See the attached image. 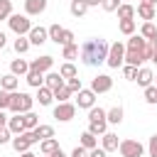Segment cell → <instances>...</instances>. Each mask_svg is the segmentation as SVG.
Here are the masks:
<instances>
[{"instance_id": "6da1fadb", "label": "cell", "mask_w": 157, "mask_h": 157, "mask_svg": "<svg viewBox=\"0 0 157 157\" xmlns=\"http://www.w3.org/2000/svg\"><path fill=\"white\" fill-rule=\"evenodd\" d=\"M108 42L105 39H86L81 47H78V56L86 66H98V64H105V56H108Z\"/></svg>"}, {"instance_id": "7a4b0ae2", "label": "cell", "mask_w": 157, "mask_h": 157, "mask_svg": "<svg viewBox=\"0 0 157 157\" xmlns=\"http://www.w3.org/2000/svg\"><path fill=\"white\" fill-rule=\"evenodd\" d=\"M150 44H147V39H142L140 34H132L130 39H128V44H125V64L128 66H142V61H147L150 59Z\"/></svg>"}, {"instance_id": "3957f363", "label": "cell", "mask_w": 157, "mask_h": 157, "mask_svg": "<svg viewBox=\"0 0 157 157\" xmlns=\"http://www.w3.org/2000/svg\"><path fill=\"white\" fill-rule=\"evenodd\" d=\"M32 105H34V98H32L29 93H22V91H12V93H10V108H7V110H12V115L29 113Z\"/></svg>"}, {"instance_id": "277c9868", "label": "cell", "mask_w": 157, "mask_h": 157, "mask_svg": "<svg viewBox=\"0 0 157 157\" xmlns=\"http://www.w3.org/2000/svg\"><path fill=\"white\" fill-rule=\"evenodd\" d=\"M7 25H10V29L17 34V37H27L29 34V29H32V22H29V17L27 15H10L7 17Z\"/></svg>"}, {"instance_id": "5b68a950", "label": "cell", "mask_w": 157, "mask_h": 157, "mask_svg": "<svg viewBox=\"0 0 157 157\" xmlns=\"http://www.w3.org/2000/svg\"><path fill=\"white\" fill-rule=\"evenodd\" d=\"M105 64H108L110 69H118V66L125 64V44H123V42H113V44L108 47Z\"/></svg>"}, {"instance_id": "8992f818", "label": "cell", "mask_w": 157, "mask_h": 157, "mask_svg": "<svg viewBox=\"0 0 157 157\" xmlns=\"http://www.w3.org/2000/svg\"><path fill=\"white\" fill-rule=\"evenodd\" d=\"M10 142H12L15 152H17V155H22V152H27V150H29V147L37 142V137H34V132H32V130H25L22 135H15Z\"/></svg>"}, {"instance_id": "52a82bcc", "label": "cell", "mask_w": 157, "mask_h": 157, "mask_svg": "<svg viewBox=\"0 0 157 157\" xmlns=\"http://www.w3.org/2000/svg\"><path fill=\"white\" fill-rule=\"evenodd\" d=\"M118 152H120L123 157H142V155H145V147H142V142H137V140H123V142L118 145Z\"/></svg>"}, {"instance_id": "ba28073f", "label": "cell", "mask_w": 157, "mask_h": 157, "mask_svg": "<svg viewBox=\"0 0 157 157\" xmlns=\"http://www.w3.org/2000/svg\"><path fill=\"white\" fill-rule=\"evenodd\" d=\"M113 88V78L108 76V74H98V76H93L91 78V91L98 96V93H108Z\"/></svg>"}, {"instance_id": "9c48e42d", "label": "cell", "mask_w": 157, "mask_h": 157, "mask_svg": "<svg viewBox=\"0 0 157 157\" xmlns=\"http://www.w3.org/2000/svg\"><path fill=\"white\" fill-rule=\"evenodd\" d=\"M52 66H54V56H49V54L37 56V59H32V61H29V71H39V74L52 71Z\"/></svg>"}, {"instance_id": "30bf717a", "label": "cell", "mask_w": 157, "mask_h": 157, "mask_svg": "<svg viewBox=\"0 0 157 157\" xmlns=\"http://www.w3.org/2000/svg\"><path fill=\"white\" fill-rule=\"evenodd\" d=\"M74 115H76V105H74V103H56V105H54V118H56V120L66 123V120H71Z\"/></svg>"}, {"instance_id": "8fae6325", "label": "cell", "mask_w": 157, "mask_h": 157, "mask_svg": "<svg viewBox=\"0 0 157 157\" xmlns=\"http://www.w3.org/2000/svg\"><path fill=\"white\" fill-rule=\"evenodd\" d=\"M76 105H78V108H86V110L93 108V105H96V93H93L91 88H81V91L76 93Z\"/></svg>"}, {"instance_id": "7c38bea8", "label": "cell", "mask_w": 157, "mask_h": 157, "mask_svg": "<svg viewBox=\"0 0 157 157\" xmlns=\"http://www.w3.org/2000/svg\"><path fill=\"white\" fill-rule=\"evenodd\" d=\"M135 81H137V86L147 88V86H152V81H155V71H152V69H147V66H140V69H137Z\"/></svg>"}, {"instance_id": "4fadbf2b", "label": "cell", "mask_w": 157, "mask_h": 157, "mask_svg": "<svg viewBox=\"0 0 157 157\" xmlns=\"http://www.w3.org/2000/svg\"><path fill=\"white\" fill-rule=\"evenodd\" d=\"M44 86L54 93L56 88H61V86H64V78L59 76V71H47V74H44Z\"/></svg>"}, {"instance_id": "5bb4252c", "label": "cell", "mask_w": 157, "mask_h": 157, "mask_svg": "<svg viewBox=\"0 0 157 157\" xmlns=\"http://www.w3.org/2000/svg\"><path fill=\"white\" fill-rule=\"evenodd\" d=\"M27 39H29V44H44L47 39H49V34H47V29L44 27H32L29 29V34H27Z\"/></svg>"}, {"instance_id": "9a60e30c", "label": "cell", "mask_w": 157, "mask_h": 157, "mask_svg": "<svg viewBox=\"0 0 157 157\" xmlns=\"http://www.w3.org/2000/svg\"><path fill=\"white\" fill-rule=\"evenodd\" d=\"M47 10V0H25V12L29 15H42Z\"/></svg>"}, {"instance_id": "2e32d148", "label": "cell", "mask_w": 157, "mask_h": 157, "mask_svg": "<svg viewBox=\"0 0 157 157\" xmlns=\"http://www.w3.org/2000/svg\"><path fill=\"white\" fill-rule=\"evenodd\" d=\"M118 145H120V140H118V135H115V132H105V135H101V147H103L105 152L118 150Z\"/></svg>"}, {"instance_id": "e0dca14e", "label": "cell", "mask_w": 157, "mask_h": 157, "mask_svg": "<svg viewBox=\"0 0 157 157\" xmlns=\"http://www.w3.org/2000/svg\"><path fill=\"white\" fill-rule=\"evenodd\" d=\"M17 83H20V78H17L15 74H5V76H0V88L7 91V93L17 91Z\"/></svg>"}, {"instance_id": "ac0fdd59", "label": "cell", "mask_w": 157, "mask_h": 157, "mask_svg": "<svg viewBox=\"0 0 157 157\" xmlns=\"http://www.w3.org/2000/svg\"><path fill=\"white\" fill-rule=\"evenodd\" d=\"M29 71V61H25V59H12V64H10V74H15V76H25Z\"/></svg>"}, {"instance_id": "d6986e66", "label": "cell", "mask_w": 157, "mask_h": 157, "mask_svg": "<svg viewBox=\"0 0 157 157\" xmlns=\"http://www.w3.org/2000/svg\"><path fill=\"white\" fill-rule=\"evenodd\" d=\"M32 132H34L37 142H42V140H49V137H54V128H52V125H42V123H39V125H37V128H34Z\"/></svg>"}, {"instance_id": "ffe728a7", "label": "cell", "mask_w": 157, "mask_h": 157, "mask_svg": "<svg viewBox=\"0 0 157 157\" xmlns=\"http://www.w3.org/2000/svg\"><path fill=\"white\" fill-rule=\"evenodd\" d=\"M135 15H140L145 22H152V20H155V7H152V5H145V2H140V5L135 7Z\"/></svg>"}, {"instance_id": "44dd1931", "label": "cell", "mask_w": 157, "mask_h": 157, "mask_svg": "<svg viewBox=\"0 0 157 157\" xmlns=\"http://www.w3.org/2000/svg\"><path fill=\"white\" fill-rule=\"evenodd\" d=\"M34 101H39V105H52L54 93H52L47 86H39V88H37V98H34Z\"/></svg>"}, {"instance_id": "7402d4cb", "label": "cell", "mask_w": 157, "mask_h": 157, "mask_svg": "<svg viewBox=\"0 0 157 157\" xmlns=\"http://www.w3.org/2000/svg\"><path fill=\"white\" fill-rule=\"evenodd\" d=\"M105 120H108L110 125H120V123H123V108H120V105H113L110 110H105Z\"/></svg>"}, {"instance_id": "603a6c76", "label": "cell", "mask_w": 157, "mask_h": 157, "mask_svg": "<svg viewBox=\"0 0 157 157\" xmlns=\"http://www.w3.org/2000/svg\"><path fill=\"white\" fill-rule=\"evenodd\" d=\"M7 130H10L12 135H22V132H25L22 115H12V118H7Z\"/></svg>"}, {"instance_id": "cb8c5ba5", "label": "cell", "mask_w": 157, "mask_h": 157, "mask_svg": "<svg viewBox=\"0 0 157 157\" xmlns=\"http://www.w3.org/2000/svg\"><path fill=\"white\" fill-rule=\"evenodd\" d=\"M59 76H61L64 81H69V78H74V76H78V71H76V66H74L71 61H64V64L59 66Z\"/></svg>"}, {"instance_id": "d4e9b609", "label": "cell", "mask_w": 157, "mask_h": 157, "mask_svg": "<svg viewBox=\"0 0 157 157\" xmlns=\"http://www.w3.org/2000/svg\"><path fill=\"white\" fill-rule=\"evenodd\" d=\"M39 150H42V155H54V152L61 150V147H59L56 137H49V140H42V142H39Z\"/></svg>"}, {"instance_id": "484cf974", "label": "cell", "mask_w": 157, "mask_h": 157, "mask_svg": "<svg viewBox=\"0 0 157 157\" xmlns=\"http://www.w3.org/2000/svg\"><path fill=\"white\" fill-rule=\"evenodd\" d=\"M25 78H27V83H29L32 88L44 86V74H39V71H27V74H25Z\"/></svg>"}, {"instance_id": "4316f807", "label": "cell", "mask_w": 157, "mask_h": 157, "mask_svg": "<svg viewBox=\"0 0 157 157\" xmlns=\"http://www.w3.org/2000/svg\"><path fill=\"white\" fill-rule=\"evenodd\" d=\"M22 125H25V130H34L37 125H39V115L37 113H22Z\"/></svg>"}, {"instance_id": "83f0119b", "label": "cell", "mask_w": 157, "mask_h": 157, "mask_svg": "<svg viewBox=\"0 0 157 157\" xmlns=\"http://www.w3.org/2000/svg\"><path fill=\"white\" fill-rule=\"evenodd\" d=\"M88 132L91 135H105L108 132V120H98V123H88Z\"/></svg>"}, {"instance_id": "f1b7e54d", "label": "cell", "mask_w": 157, "mask_h": 157, "mask_svg": "<svg viewBox=\"0 0 157 157\" xmlns=\"http://www.w3.org/2000/svg\"><path fill=\"white\" fill-rule=\"evenodd\" d=\"M115 12H118V20H132V17H135V7L128 5V2H123Z\"/></svg>"}, {"instance_id": "f546056e", "label": "cell", "mask_w": 157, "mask_h": 157, "mask_svg": "<svg viewBox=\"0 0 157 157\" xmlns=\"http://www.w3.org/2000/svg\"><path fill=\"white\" fill-rule=\"evenodd\" d=\"M81 147H83V150H93V147H98V137L91 135V132L86 130V132L81 135Z\"/></svg>"}, {"instance_id": "4dcf8cb0", "label": "cell", "mask_w": 157, "mask_h": 157, "mask_svg": "<svg viewBox=\"0 0 157 157\" xmlns=\"http://www.w3.org/2000/svg\"><path fill=\"white\" fill-rule=\"evenodd\" d=\"M140 37H142V39H147V42H150V39H155V37H157V27H155V22H145V25H142V29H140Z\"/></svg>"}, {"instance_id": "1f68e13d", "label": "cell", "mask_w": 157, "mask_h": 157, "mask_svg": "<svg viewBox=\"0 0 157 157\" xmlns=\"http://www.w3.org/2000/svg\"><path fill=\"white\" fill-rule=\"evenodd\" d=\"M69 10H71V15H74V17H83V15H86V10H88V5H86L83 0H71V7H69Z\"/></svg>"}, {"instance_id": "d6a6232c", "label": "cell", "mask_w": 157, "mask_h": 157, "mask_svg": "<svg viewBox=\"0 0 157 157\" xmlns=\"http://www.w3.org/2000/svg\"><path fill=\"white\" fill-rule=\"evenodd\" d=\"M98 120H105V110L103 108H88V123H98Z\"/></svg>"}, {"instance_id": "836d02e7", "label": "cell", "mask_w": 157, "mask_h": 157, "mask_svg": "<svg viewBox=\"0 0 157 157\" xmlns=\"http://www.w3.org/2000/svg\"><path fill=\"white\" fill-rule=\"evenodd\" d=\"M120 32L125 37H132L135 34V20H120Z\"/></svg>"}, {"instance_id": "e575fe53", "label": "cell", "mask_w": 157, "mask_h": 157, "mask_svg": "<svg viewBox=\"0 0 157 157\" xmlns=\"http://www.w3.org/2000/svg\"><path fill=\"white\" fill-rule=\"evenodd\" d=\"M12 47H15V52H17V54H25V52H27L32 44H29V39H27V37H17Z\"/></svg>"}, {"instance_id": "d590c367", "label": "cell", "mask_w": 157, "mask_h": 157, "mask_svg": "<svg viewBox=\"0 0 157 157\" xmlns=\"http://www.w3.org/2000/svg\"><path fill=\"white\" fill-rule=\"evenodd\" d=\"M61 56H64L66 61L76 59V56H78V44H66V47H64V52H61Z\"/></svg>"}, {"instance_id": "8d00e7d4", "label": "cell", "mask_w": 157, "mask_h": 157, "mask_svg": "<svg viewBox=\"0 0 157 157\" xmlns=\"http://www.w3.org/2000/svg\"><path fill=\"white\" fill-rule=\"evenodd\" d=\"M69 98H71V91H69L66 86H61V88L54 91V101H59V103H69Z\"/></svg>"}, {"instance_id": "74e56055", "label": "cell", "mask_w": 157, "mask_h": 157, "mask_svg": "<svg viewBox=\"0 0 157 157\" xmlns=\"http://www.w3.org/2000/svg\"><path fill=\"white\" fill-rule=\"evenodd\" d=\"M61 32H64V27H59V25H52V27H47V34H49V39H52V42H56V44H59V39H61Z\"/></svg>"}, {"instance_id": "f35d334b", "label": "cell", "mask_w": 157, "mask_h": 157, "mask_svg": "<svg viewBox=\"0 0 157 157\" xmlns=\"http://www.w3.org/2000/svg\"><path fill=\"white\" fill-rule=\"evenodd\" d=\"M145 103H150V105L157 103V86H155V83L145 88Z\"/></svg>"}, {"instance_id": "ab89813d", "label": "cell", "mask_w": 157, "mask_h": 157, "mask_svg": "<svg viewBox=\"0 0 157 157\" xmlns=\"http://www.w3.org/2000/svg\"><path fill=\"white\" fill-rule=\"evenodd\" d=\"M12 15V0H0V20H7Z\"/></svg>"}, {"instance_id": "60d3db41", "label": "cell", "mask_w": 157, "mask_h": 157, "mask_svg": "<svg viewBox=\"0 0 157 157\" xmlns=\"http://www.w3.org/2000/svg\"><path fill=\"white\" fill-rule=\"evenodd\" d=\"M64 86L71 91V93H78L81 91V78L78 76H74V78H69V81H64Z\"/></svg>"}, {"instance_id": "b9f144b4", "label": "cell", "mask_w": 157, "mask_h": 157, "mask_svg": "<svg viewBox=\"0 0 157 157\" xmlns=\"http://www.w3.org/2000/svg\"><path fill=\"white\" fill-rule=\"evenodd\" d=\"M120 5H123L120 0H101V7H103L105 12H115V10L120 7Z\"/></svg>"}, {"instance_id": "7bdbcfd3", "label": "cell", "mask_w": 157, "mask_h": 157, "mask_svg": "<svg viewBox=\"0 0 157 157\" xmlns=\"http://www.w3.org/2000/svg\"><path fill=\"white\" fill-rule=\"evenodd\" d=\"M123 76H125L128 81H135V76H137V66H128V64H123Z\"/></svg>"}, {"instance_id": "ee69618b", "label": "cell", "mask_w": 157, "mask_h": 157, "mask_svg": "<svg viewBox=\"0 0 157 157\" xmlns=\"http://www.w3.org/2000/svg\"><path fill=\"white\" fill-rule=\"evenodd\" d=\"M59 44H61V47H66V44H74V32H71V29H64V32H61V39H59Z\"/></svg>"}, {"instance_id": "f6af8a7d", "label": "cell", "mask_w": 157, "mask_h": 157, "mask_svg": "<svg viewBox=\"0 0 157 157\" xmlns=\"http://www.w3.org/2000/svg\"><path fill=\"white\" fill-rule=\"evenodd\" d=\"M10 140H12V132L7 130V125H5V128H0V145H7Z\"/></svg>"}, {"instance_id": "bcb514c9", "label": "cell", "mask_w": 157, "mask_h": 157, "mask_svg": "<svg viewBox=\"0 0 157 157\" xmlns=\"http://www.w3.org/2000/svg\"><path fill=\"white\" fill-rule=\"evenodd\" d=\"M5 108H10V93L0 88V110H5Z\"/></svg>"}, {"instance_id": "7dc6e473", "label": "cell", "mask_w": 157, "mask_h": 157, "mask_svg": "<svg viewBox=\"0 0 157 157\" xmlns=\"http://www.w3.org/2000/svg\"><path fill=\"white\" fill-rule=\"evenodd\" d=\"M147 152H150V157H157V135L150 137V142H147Z\"/></svg>"}, {"instance_id": "c3c4849f", "label": "cell", "mask_w": 157, "mask_h": 157, "mask_svg": "<svg viewBox=\"0 0 157 157\" xmlns=\"http://www.w3.org/2000/svg\"><path fill=\"white\" fill-rule=\"evenodd\" d=\"M88 157H108V152L103 147H93V150H88Z\"/></svg>"}, {"instance_id": "681fc988", "label": "cell", "mask_w": 157, "mask_h": 157, "mask_svg": "<svg viewBox=\"0 0 157 157\" xmlns=\"http://www.w3.org/2000/svg\"><path fill=\"white\" fill-rule=\"evenodd\" d=\"M71 157H88V150H83V147L78 145V147H74V152H71Z\"/></svg>"}, {"instance_id": "f907efd6", "label": "cell", "mask_w": 157, "mask_h": 157, "mask_svg": "<svg viewBox=\"0 0 157 157\" xmlns=\"http://www.w3.org/2000/svg\"><path fill=\"white\" fill-rule=\"evenodd\" d=\"M5 125H7V115L0 110V128H5Z\"/></svg>"}, {"instance_id": "816d5d0a", "label": "cell", "mask_w": 157, "mask_h": 157, "mask_svg": "<svg viewBox=\"0 0 157 157\" xmlns=\"http://www.w3.org/2000/svg\"><path fill=\"white\" fill-rule=\"evenodd\" d=\"M7 44V37H5V32H0V49Z\"/></svg>"}, {"instance_id": "f5cc1de1", "label": "cell", "mask_w": 157, "mask_h": 157, "mask_svg": "<svg viewBox=\"0 0 157 157\" xmlns=\"http://www.w3.org/2000/svg\"><path fill=\"white\" fill-rule=\"evenodd\" d=\"M88 7H96V5H101V0H83Z\"/></svg>"}, {"instance_id": "db71d44e", "label": "cell", "mask_w": 157, "mask_h": 157, "mask_svg": "<svg viewBox=\"0 0 157 157\" xmlns=\"http://www.w3.org/2000/svg\"><path fill=\"white\" fill-rule=\"evenodd\" d=\"M44 157H66V155H64V152H61V150H56V152H54V155H44Z\"/></svg>"}, {"instance_id": "11a10c76", "label": "cell", "mask_w": 157, "mask_h": 157, "mask_svg": "<svg viewBox=\"0 0 157 157\" xmlns=\"http://www.w3.org/2000/svg\"><path fill=\"white\" fill-rule=\"evenodd\" d=\"M20 157H37V155H34V152H29V150H27V152H22V155H20Z\"/></svg>"}, {"instance_id": "9f6ffc18", "label": "cell", "mask_w": 157, "mask_h": 157, "mask_svg": "<svg viewBox=\"0 0 157 157\" xmlns=\"http://www.w3.org/2000/svg\"><path fill=\"white\" fill-rule=\"evenodd\" d=\"M142 2H145V5H152V7L157 5V0H142Z\"/></svg>"}, {"instance_id": "6f0895ef", "label": "cell", "mask_w": 157, "mask_h": 157, "mask_svg": "<svg viewBox=\"0 0 157 157\" xmlns=\"http://www.w3.org/2000/svg\"><path fill=\"white\" fill-rule=\"evenodd\" d=\"M152 83H155V86H157V74H155V81H152Z\"/></svg>"}, {"instance_id": "680465c9", "label": "cell", "mask_w": 157, "mask_h": 157, "mask_svg": "<svg viewBox=\"0 0 157 157\" xmlns=\"http://www.w3.org/2000/svg\"><path fill=\"white\" fill-rule=\"evenodd\" d=\"M120 2H123V0H120Z\"/></svg>"}]
</instances>
